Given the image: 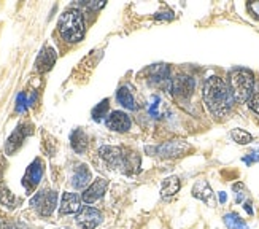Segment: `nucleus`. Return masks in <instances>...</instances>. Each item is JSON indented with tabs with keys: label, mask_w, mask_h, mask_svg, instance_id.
Instances as JSON below:
<instances>
[{
	"label": "nucleus",
	"mask_w": 259,
	"mask_h": 229,
	"mask_svg": "<svg viewBox=\"0 0 259 229\" xmlns=\"http://www.w3.org/2000/svg\"><path fill=\"white\" fill-rule=\"evenodd\" d=\"M204 102L213 117H226L234 104L229 85L220 77L208 78L204 85Z\"/></svg>",
	"instance_id": "nucleus-1"
},
{
	"label": "nucleus",
	"mask_w": 259,
	"mask_h": 229,
	"mask_svg": "<svg viewBox=\"0 0 259 229\" xmlns=\"http://www.w3.org/2000/svg\"><path fill=\"white\" fill-rule=\"evenodd\" d=\"M99 155L108 166L124 170L126 174H135V172H139L140 158L137 156V153H135V151L129 150V148L102 146L99 150Z\"/></svg>",
	"instance_id": "nucleus-2"
},
{
	"label": "nucleus",
	"mask_w": 259,
	"mask_h": 229,
	"mask_svg": "<svg viewBox=\"0 0 259 229\" xmlns=\"http://www.w3.org/2000/svg\"><path fill=\"white\" fill-rule=\"evenodd\" d=\"M59 32L65 42H80L84 35V18L81 11L78 8L65 10L59 18Z\"/></svg>",
	"instance_id": "nucleus-3"
},
{
	"label": "nucleus",
	"mask_w": 259,
	"mask_h": 229,
	"mask_svg": "<svg viewBox=\"0 0 259 229\" xmlns=\"http://www.w3.org/2000/svg\"><path fill=\"white\" fill-rule=\"evenodd\" d=\"M228 85L234 102L243 104V102H248L254 91V77L246 68H237V70L231 72Z\"/></svg>",
	"instance_id": "nucleus-4"
},
{
	"label": "nucleus",
	"mask_w": 259,
	"mask_h": 229,
	"mask_svg": "<svg viewBox=\"0 0 259 229\" xmlns=\"http://www.w3.org/2000/svg\"><path fill=\"white\" fill-rule=\"evenodd\" d=\"M30 205L38 212V215L50 216L54 212L56 205H58V193L51 191V189L40 191V193H37L35 196L32 198Z\"/></svg>",
	"instance_id": "nucleus-5"
},
{
	"label": "nucleus",
	"mask_w": 259,
	"mask_h": 229,
	"mask_svg": "<svg viewBox=\"0 0 259 229\" xmlns=\"http://www.w3.org/2000/svg\"><path fill=\"white\" fill-rule=\"evenodd\" d=\"M189 145L185 142H165L164 145H159L156 148H146V151L154 153V156H161V158H178V156H183L188 150H189Z\"/></svg>",
	"instance_id": "nucleus-6"
},
{
	"label": "nucleus",
	"mask_w": 259,
	"mask_h": 229,
	"mask_svg": "<svg viewBox=\"0 0 259 229\" xmlns=\"http://www.w3.org/2000/svg\"><path fill=\"white\" fill-rule=\"evenodd\" d=\"M32 132H33L32 124H29V123L19 124L18 128L13 131V134L8 137V140L5 143V153L7 155H15L21 148V145H22V142H24L26 137H29Z\"/></svg>",
	"instance_id": "nucleus-7"
},
{
	"label": "nucleus",
	"mask_w": 259,
	"mask_h": 229,
	"mask_svg": "<svg viewBox=\"0 0 259 229\" xmlns=\"http://www.w3.org/2000/svg\"><path fill=\"white\" fill-rule=\"evenodd\" d=\"M194 80L191 78L189 75H178L172 80L170 83V93L175 97L180 99H189L194 93Z\"/></svg>",
	"instance_id": "nucleus-8"
},
{
	"label": "nucleus",
	"mask_w": 259,
	"mask_h": 229,
	"mask_svg": "<svg viewBox=\"0 0 259 229\" xmlns=\"http://www.w3.org/2000/svg\"><path fill=\"white\" fill-rule=\"evenodd\" d=\"M43 170H45L43 161H41V159H38V158L27 167L24 177H22V185H24V188L29 193L37 188V185H38L41 177H43Z\"/></svg>",
	"instance_id": "nucleus-9"
},
{
	"label": "nucleus",
	"mask_w": 259,
	"mask_h": 229,
	"mask_svg": "<svg viewBox=\"0 0 259 229\" xmlns=\"http://www.w3.org/2000/svg\"><path fill=\"white\" fill-rule=\"evenodd\" d=\"M107 188H108V181L105 178H97V180H94L91 185H89L84 189V193L81 194L83 202H86V204H94V202H97L105 194Z\"/></svg>",
	"instance_id": "nucleus-10"
},
{
	"label": "nucleus",
	"mask_w": 259,
	"mask_h": 229,
	"mask_svg": "<svg viewBox=\"0 0 259 229\" xmlns=\"http://www.w3.org/2000/svg\"><path fill=\"white\" fill-rule=\"evenodd\" d=\"M76 223L83 229H96L102 223V213L94 207H84L76 216Z\"/></svg>",
	"instance_id": "nucleus-11"
},
{
	"label": "nucleus",
	"mask_w": 259,
	"mask_h": 229,
	"mask_svg": "<svg viewBox=\"0 0 259 229\" xmlns=\"http://www.w3.org/2000/svg\"><path fill=\"white\" fill-rule=\"evenodd\" d=\"M107 128L111 129V131H116V132H127L131 129V118L124 111H119V110H115L108 114V118L105 121Z\"/></svg>",
	"instance_id": "nucleus-12"
},
{
	"label": "nucleus",
	"mask_w": 259,
	"mask_h": 229,
	"mask_svg": "<svg viewBox=\"0 0 259 229\" xmlns=\"http://www.w3.org/2000/svg\"><path fill=\"white\" fill-rule=\"evenodd\" d=\"M193 196L197 198L199 201L205 202L210 207H215L217 205V199H215V193L210 188L208 181L207 180H199L194 188H193Z\"/></svg>",
	"instance_id": "nucleus-13"
},
{
	"label": "nucleus",
	"mask_w": 259,
	"mask_h": 229,
	"mask_svg": "<svg viewBox=\"0 0 259 229\" xmlns=\"http://www.w3.org/2000/svg\"><path fill=\"white\" fill-rule=\"evenodd\" d=\"M81 209V199L78 194L75 193H64L62 194V201L59 205V213L61 215H72L80 212Z\"/></svg>",
	"instance_id": "nucleus-14"
},
{
	"label": "nucleus",
	"mask_w": 259,
	"mask_h": 229,
	"mask_svg": "<svg viewBox=\"0 0 259 229\" xmlns=\"http://www.w3.org/2000/svg\"><path fill=\"white\" fill-rule=\"evenodd\" d=\"M56 59H58V54H56L54 48L51 47H45L41 50V53L38 54L37 61H35V67L40 73H45L53 68V65L56 64Z\"/></svg>",
	"instance_id": "nucleus-15"
},
{
	"label": "nucleus",
	"mask_w": 259,
	"mask_h": 229,
	"mask_svg": "<svg viewBox=\"0 0 259 229\" xmlns=\"http://www.w3.org/2000/svg\"><path fill=\"white\" fill-rule=\"evenodd\" d=\"M91 170L88 169L86 164H81L78 166L73 172V177H72V185L76 188V189H84L89 183H91Z\"/></svg>",
	"instance_id": "nucleus-16"
},
{
	"label": "nucleus",
	"mask_w": 259,
	"mask_h": 229,
	"mask_svg": "<svg viewBox=\"0 0 259 229\" xmlns=\"http://www.w3.org/2000/svg\"><path fill=\"white\" fill-rule=\"evenodd\" d=\"M180 180L178 177H167L164 181H162V185H161V198L168 201V199H172L175 194L180 191Z\"/></svg>",
	"instance_id": "nucleus-17"
},
{
	"label": "nucleus",
	"mask_w": 259,
	"mask_h": 229,
	"mask_svg": "<svg viewBox=\"0 0 259 229\" xmlns=\"http://www.w3.org/2000/svg\"><path fill=\"white\" fill-rule=\"evenodd\" d=\"M70 145L76 153H83L88 148V135L81 129H75L70 135Z\"/></svg>",
	"instance_id": "nucleus-18"
},
{
	"label": "nucleus",
	"mask_w": 259,
	"mask_h": 229,
	"mask_svg": "<svg viewBox=\"0 0 259 229\" xmlns=\"http://www.w3.org/2000/svg\"><path fill=\"white\" fill-rule=\"evenodd\" d=\"M116 99H118V102L124 108L135 110V100H134V96H132V93L129 91V88H126V86L119 88L118 93H116Z\"/></svg>",
	"instance_id": "nucleus-19"
},
{
	"label": "nucleus",
	"mask_w": 259,
	"mask_h": 229,
	"mask_svg": "<svg viewBox=\"0 0 259 229\" xmlns=\"http://www.w3.org/2000/svg\"><path fill=\"white\" fill-rule=\"evenodd\" d=\"M151 80L153 82H167L168 78H170V68H168L165 64H157L151 68Z\"/></svg>",
	"instance_id": "nucleus-20"
},
{
	"label": "nucleus",
	"mask_w": 259,
	"mask_h": 229,
	"mask_svg": "<svg viewBox=\"0 0 259 229\" xmlns=\"http://www.w3.org/2000/svg\"><path fill=\"white\" fill-rule=\"evenodd\" d=\"M35 97L37 94L32 93L30 96H27L26 93H21L16 99V111L19 113H24L30 105H33V102H35Z\"/></svg>",
	"instance_id": "nucleus-21"
},
{
	"label": "nucleus",
	"mask_w": 259,
	"mask_h": 229,
	"mask_svg": "<svg viewBox=\"0 0 259 229\" xmlns=\"http://www.w3.org/2000/svg\"><path fill=\"white\" fill-rule=\"evenodd\" d=\"M224 223H226V226L229 229H250L237 213H228V215H224Z\"/></svg>",
	"instance_id": "nucleus-22"
},
{
	"label": "nucleus",
	"mask_w": 259,
	"mask_h": 229,
	"mask_svg": "<svg viewBox=\"0 0 259 229\" xmlns=\"http://www.w3.org/2000/svg\"><path fill=\"white\" fill-rule=\"evenodd\" d=\"M0 202L7 205V207H13L16 202V198L13 196V193L8 189V186L4 181H0Z\"/></svg>",
	"instance_id": "nucleus-23"
},
{
	"label": "nucleus",
	"mask_w": 259,
	"mask_h": 229,
	"mask_svg": "<svg viewBox=\"0 0 259 229\" xmlns=\"http://www.w3.org/2000/svg\"><path fill=\"white\" fill-rule=\"evenodd\" d=\"M231 137H232V140L237 142L239 145H246L253 140V135L250 132L243 131V129H232Z\"/></svg>",
	"instance_id": "nucleus-24"
},
{
	"label": "nucleus",
	"mask_w": 259,
	"mask_h": 229,
	"mask_svg": "<svg viewBox=\"0 0 259 229\" xmlns=\"http://www.w3.org/2000/svg\"><path fill=\"white\" fill-rule=\"evenodd\" d=\"M107 111H108V100L105 99V100L100 102V104L93 110V118L96 121H100L104 117H107Z\"/></svg>",
	"instance_id": "nucleus-25"
},
{
	"label": "nucleus",
	"mask_w": 259,
	"mask_h": 229,
	"mask_svg": "<svg viewBox=\"0 0 259 229\" xmlns=\"http://www.w3.org/2000/svg\"><path fill=\"white\" fill-rule=\"evenodd\" d=\"M248 107H250L254 113L259 114V88H257L256 91H253L251 97L248 99Z\"/></svg>",
	"instance_id": "nucleus-26"
},
{
	"label": "nucleus",
	"mask_w": 259,
	"mask_h": 229,
	"mask_svg": "<svg viewBox=\"0 0 259 229\" xmlns=\"http://www.w3.org/2000/svg\"><path fill=\"white\" fill-rule=\"evenodd\" d=\"M234 191H235V201L237 202H243L245 201V186L242 183H237V185H234Z\"/></svg>",
	"instance_id": "nucleus-27"
},
{
	"label": "nucleus",
	"mask_w": 259,
	"mask_h": 229,
	"mask_svg": "<svg viewBox=\"0 0 259 229\" xmlns=\"http://www.w3.org/2000/svg\"><path fill=\"white\" fill-rule=\"evenodd\" d=\"M159 105H161V99L157 97V96H154L153 97V104L148 108L150 114H153V117H157V114H159V113H157V107H159Z\"/></svg>",
	"instance_id": "nucleus-28"
},
{
	"label": "nucleus",
	"mask_w": 259,
	"mask_h": 229,
	"mask_svg": "<svg viewBox=\"0 0 259 229\" xmlns=\"http://www.w3.org/2000/svg\"><path fill=\"white\" fill-rule=\"evenodd\" d=\"M83 5L84 7H88V8H91V10H97V8H102L104 5H105V2H104V0H102V2H93V0H91V2H83Z\"/></svg>",
	"instance_id": "nucleus-29"
},
{
	"label": "nucleus",
	"mask_w": 259,
	"mask_h": 229,
	"mask_svg": "<svg viewBox=\"0 0 259 229\" xmlns=\"http://www.w3.org/2000/svg\"><path fill=\"white\" fill-rule=\"evenodd\" d=\"M0 229H16V226L7 221H0Z\"/></svg>",
	"instance_id": "nucleus-30"
},
{
	"label": "nucleus",
	"mask_w": 259,
	"mask_h": 229,
	"mask_svg": "<svg viewBox=\"0 0 259 229\" xmlns=\"http://www.w3.org/2000/svg\"><path fill=\"white\" fill-rule=\"evenodd\" d=\"M245 210H246V212H248L250 215H253V209H251V202H248V201H246V202H245Z\"/></svg>",
	"instance_id": "nucleus-31"
},
{
	"label": "nucleus",
	"mask_w": 259,
	"mask_h": 229,
	"mask_svg": "<svg viewBox=\"0 0 259 229\" xmlns=\"http://www.w3.org/2000/svg\"><path fill=\"white\" fill-rule=\"evenodd\" d=\"M251 8H253V11H254L256 15H259V4H253Z\"/></svg>",
	"instance_id": "nucleus-32"
},
{
	"label": "nucleus",
	"mask_w": 259,
	"mask_h": 229,
	"mask_svg": "<svg viewBox=\"0 0 259 229\" xmlns=\"http://www.w3.org/2000/svg\"><path fill=\"white\" fill-rule=\"evenodd\" d=\"M220 199H221V202H224V201H226V194H224V193H221V194H220Z\"/></svg>",
	"instance_id": "nucleus-33"
}]
</instances>
